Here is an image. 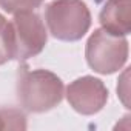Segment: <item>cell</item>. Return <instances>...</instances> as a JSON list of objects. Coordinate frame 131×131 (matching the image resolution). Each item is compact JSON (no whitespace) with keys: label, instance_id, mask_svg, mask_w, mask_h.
Here are the masks:
<instances>
[{"label":"cell","instance_id":"obj_1","mask_svg":"<svg viewBox=\"0 0 131 131\" xmlns=\"http://www.w3.org/2000/svg\"><path fill=\"white\" fill-rule=\"evenodd\" d=\"M62 79L48 70L23 71L17 83L20 105L31 113H45L56 108L63 99Z\"/></svg>","mask_w":131,"mask_h":131},{"label":"cell","instance_id":"obj_2","mask_svg":"<svg viewBox=\"0 0 131 131\" xmlns=\"http://www.w3.org/2000/svg\"><path fill=\"white\" fill-rule=\"evenodd\" d=\"M45 20L57 40L77 42L91 26V13L83 0H52L46 5Z\"/></svg>","mask_w":131,"mask_h":131},{"label":"cell","instance_id":"obj_3","mask_svg":"<svg viewBox=\"0 0 131 131\" xmlns=\"http://www.w3.org/2000/svg\"><path fill=\"white\" fill-rule=\"evenodd\" d=\"M86 63L94 73L108 76L123 68L128 60V40L103 28L94 29L85 46Z\"/></svg>","mask_w":131,"mask_h":131},{"label":"cell","instance_id":"obj_4","mask_svg":"<svg viewBox=\"0 0 131 131\" xmlns=\"http://www.w3.org/2000/svg\"><path fill=\"white\" fill-rule=\"evenodd\" d=\"M14 59L28 60L40 54L48 42V34L43 20L34 11L16 13L11 20Z\"/></svg>","mask_w":131,"mask_h":131},{"label":"cell","instance_id":"obj_5","mask_svg":"<svg viewBox=\"0 0 131 131\" xmlns=\"http://www.w3.org/2000/svg\"><path fill=\"white\" fill-rule=\"evenodd\" d=\"M67 100L70 106L83 116H93L103 110L108 102V88L93 76H83L67 86Z\"/></svg>","mask_w":131,"mask_h":131},{"label":"cell","instance_id":"obj_6","mask_svg":"<svg viewBox=\"0 0 131 131\" xmlns=\"http://www.w3.org/2000/svg\"><path fill=\"white\" fill-rule=\"evenodd\" d=\"M99 22L110 34L126 37L131 32V0H106Z\"/></svg>","mask_w":131,"mask_h":131},{"label":"cell","instance_id":"obj_7","mask_svg":"<svg viewBox=\"0 0 131 131\" xmlns=\"http://www.w3.org/2000/svg\"><path fill=\"white\" fill-rule=\"evenodd\" d=\"M13 59H14V45H13L11 22H8L0 14V67Z\"/></svg>","mask_w":131,"mask_h":131},{"label":"cell","instance_id":"obj_8","mask_svg":"<svg viewBox=\"0 0 131 131\" xmlns=\"http://www.w3.org/2000/svg\"><path fill=\"white\" fill-rule=\"evenodd\" d=\"M26 117L19 110H0V129H25Z\"/></svg>","mask_w":131,"mask_h":131},{"label":"cell","instance_id":"obj_9","mask_svg":"<svg viewBox=\"0 0 131 131\" xmlns=\"http://www.w3.org/2000/svg\"><path fill=\"white\" fill-rule=\"evenodd\" d=\"M43 0H0V8L8 14H16L20 11H32L42 5Z\"/></svg>","mask_w":131,"mask_h":131}]
</instances>
